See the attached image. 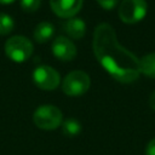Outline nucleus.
<instances>
[{"instance_id":"obj_1","label":"nucleus","mask_w":155,"mask_h":155,"mask_svg":"<svg viewBox=\"0 0 155 155\" xmlns=\"http://www.w3.org/2000/svg\"><path fill=\"white\" fill-rule=\"evenodd\" d=\"M93 52L101 65L116 81L130 84L140 74L139 59L117 41L114 28L108 23H101L93 33Z\"/></svg>"},{"instance_id":"obj_2","label":"nucleus","mask_w":155,"mask_h":155,"mask_svg":"<svg viewBox=\"0 0 155 155\" xmlns=\"http://www.w3.org/2000/svg\"><path fill=\"white\" fill-rule=\"evenodd\" d=\"M33 120L39 128L45 131H52L56 130L59 125H62L63 115L57 107L51 104H45V105H40L34 111Z\"/></svg>"},{"instance_id":"obj_3","label":"nucleus","mask_w":155,"mask_h":155,"mask_svg":"<svg viewBox=\"0 0 155 155\" xmlns=\"http://www.w3.org/2000/svg\"><path fill=\"white\" fill-rule=\"evenodd\" d=\"M31 41L23 35L11 36L5 44V52L10 59L17 63L25 62L33 53Z\"/></svg>"},{"instance_id":"obj_4","label":"nucleus","mask_w":155,"mask_h":155,"mask_svg":"<svg viewBox=\"0 0 155 155\" xmlns=\"http://www.w3.org/2000/svg\"><path fill=\"white\" fill-rule=\"evenodd\" d=\"M90 85H91V80L87 73L82 70H73L64 78L62 88L65 94L76 97L87 92Z\"/></svg>"},{"instance_id":"obj_5","label":"nucleus","mask_w":155,"mask_h":155,"mask_svg":"<svg viewBox=\"0 0 155 155\" xmlns=\"http://www.w3.org/2000/svg\"><path fill=\"white\" fill-rule=\"evenodd\" d=\"M148 11L145 0H122L119 5V17L125 23H137L142 21Z\"/></svg>"},{"instance_id":"obj_6","label":"nucleus","mask_w":155,"mask_h":155,"mask_svg":"<svg viewBox=\"0 0 155 155\" xmlns=\"http://www.w3.org/2000/svg\"><path fill=\"white\" fill-rule=\"evenodd\" d=\"M33 79L38 87L47 91H52L56 87H58L61 81L59 73L48 65L36 67L33 73Z\"/></svg>"},{"instance_id":"obj_7","label":"nucleus","mask_w":155,"mask_h":155,"mask_svg":"<svg viewBox=\"0 0 155 155\" xmlns=\"http://www.w3.org/2000/svg\"><path fill=\"white\" fill-rule=\"evenodd\" d=\"M52 11L62 18L74 17L82 6V0H50Z\"/></svg>"},{"instance_id":"obj_8","label":"nucleus","mask_w":155,"mask_h":155,"mask_svg":"<svg viewBox=\"0 0 155 155\" xmlns=\"http://www.w3.org/2000/svg\"><path fill=\"white\" fill-rule=\"evenodd\" d=\"M53 54L62 61H71L76 54V47L71 40L65 36H58L52 44Z\"/></svg>"},{"instance_id":"obj_9","label":"nucleus","mask_w":155,"mask_h":155,"mask_svg":"<svg viewBox=\"0 0 155 155\" xmlns=\"http://www.w3.org/2000/svg\"><path fill=\"white\" fill-rule=\"evenodd\" d=\"M65 31L73 39H81L86 33V24L82 18L71 17L65 23Z\"/></svg>"},{"instance_id":"obj_10","label":"nucleus","mask_w":155,"mask_h":155,"mask_svg":"<svg viewBox=\"0 0 155 155\" xmlns=\"http://www.w3.org/2000/svg\"><path fill=\"white\" fill-rule=\"evenodd\" d=\"M54 34V27L52 23L50 22H40L36 27H35V30H34V39L38 41V42H46L48 41Z\"/></svg>"},{"instance_id":"obj_11","label":"nucleus","mask_w":155,"mask_h":155,"mask_svg":"<svg viewBox=\"0 0 155 155\" xmlns=\"http://www.w3.org/2000/svg\"><path fill=\"white\" fill-rule=\"evenodd\" d=\"M140 73L155 79V52L148 53L139 59Z\"/></svg>"},{"instance_id":"obj_12","label":"nucleus","mask_w":155,"mask_h":155,"mask_svg":"<svg viewBox=\"0 0 155 155\" xmlns=\"http://www.w3.org/2000/svg\"><path fill=\"white\" fill-rule=\"evenodd\" d=\"M62 128H63V133L65 136H69V137H73V136H76L81 132V124L79 120L76 119H67L65 121L62 122Z\"/></svg>"},{"instance_id":"obj_13","label":"nucleus","mask_w":155,"mask_h":155,"mask_svg":"<svg viewBox=\"0 0 155 155\" xmlns=\"http://www.w3.org/2000/svg\"><path fill=\"white\" fill-rule=\"evenodd\" d=\"M15 28V21L11 16L0 12V35H6L11 33Z\"/></svg>"},{"instance_id":"obj_14","label":"nucleus","mask_w":155,"mask_h":155,"mask_svg":"<svg viewBox=\"0 0 155 155\" xmlns=\"http://www.w3.org/2000/svg\"><path fill=\"white\" fill-rule=\"evenodd\" d=\"M41 0H21V7L27 12H34L39 8Z\"/></svg>"},{"instance_id":"obj_15","label":"nucleus","mask_w":155,"mask_h":155,"mask_svg":"<svg viewBox=\"0 0 155 155\" xmlns=\"http://www.w3.org/2000/svg\"><path fill=\"white\" fill-rule=\"evenodd\" d=\"M119 0H97V2L105 10H111L116 6Z\"/></svg>"},{"instance_id":"obj_16","label":"nucleus","mask_w":155,"mask_h":155,"mask_svg":"<svg viewBox=\"0 0 155 155\" xmlns=\"http://www.w3.org/2000/svg\"><path fill=\"white\" fill-rule=\"evenodd\" d=\"M145 155H155V138H153L145 148Z\"/></svg>"},{"instance_id":"obj_17","label":"nucleus","mask_w":155,"mask_h":155,"mask_svg":"<svg viewBox=\"0 0 155 155\" xmlns=\"http://www.w3.org/2000/svg\"><path fill=\"white\" fill-rule=\"evenodd\" d=\"M149 105L153 110H155V91L149 96Z\"/></svg>"},{"instance_id":"obj_18","label":"nucleus","mask_w":155,"mask_h":155,"mask_svg":"<svg viewBox=\"0 0 155 155\" xmlns=\"http://www.w3.org/2000/svg\"><path fill=\"white\" fill-rule=\"evenodd\" d=\"M15 0H0V4H11Z\"/></svg>"}]
</instances>
